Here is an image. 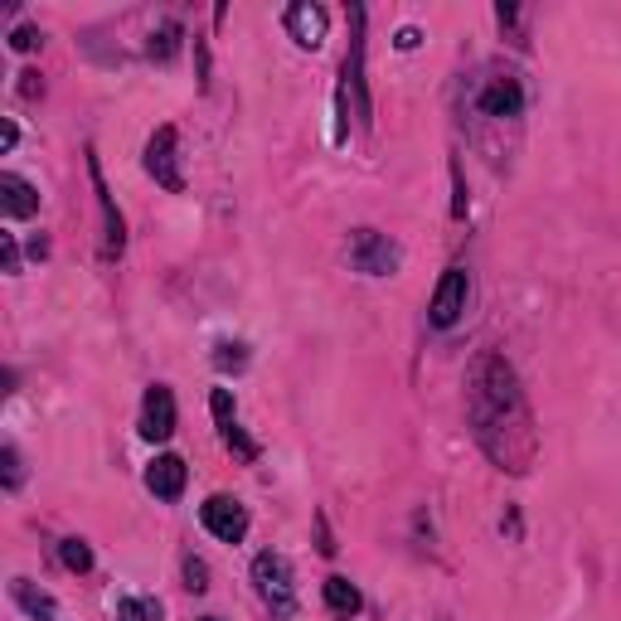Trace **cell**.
<instances>
[{"label":"cell","mask_w":621,"mask_h":621,"mask_svg":"<svg viewBox=\"0 0 621 621\" xmlns=\"http://www.w3.org/2000/svg\"><path fill=\"white\" fill-rule=\"evenodd\" d=\"M467 423L476 447L495 467L510 471V476H529V467L539 457L534 409H529L515 365L495 349L476 355V365L467 375Z\"/></svg>","instance_id":"1"},{"label":"cell","mask_w":621,"mask_h":621,"mask_svg":"<svg viewBox=\"0 0 621 621\" xmlns=\"http://www.w3.org/2000/svg\"><path fill=\"white\" fill-rule=\"evenodd\" d=\"M365 25H369V10L365 5H349V54H345V83L341 97L355 107L359 127H375V103H369V78H365Z\"/></svg>","instance_id":"2"},{"label":"cell","mask_w":621,"mask_h":621,"mask_svg":"<svg viewBox=\"0 0 621 621\" xmlns=\"http://www.w3.org/2000/svg\"><path fill=\"white\" fill-rule=\"evenodd\" d=\"M253 587H257L263 607L277 621L297 617V583H291V559H287V553H277V549L257 553V559H253Z\"/></svg>","instance_id":"3"},{"label":"cell","mask_w":621,"mask_h":621,"mask_svg":"<svg viewBox=\"0 0 621 621\" xmlns=\"http://www.w3.org/2000/svg\"><path fill=\"white\" fill-rule=\"evenodd\" d=\"M349 267L365 277H393L403 267V248L379 229H355L349 233Z\"/></svg>","instance_id":"4"},{"label":"cell","mask_w":621,"mask_h":621,"mask_svg":"<svg viewBox=\"0 0 621 621\" xmlns=\"http://www.w3.org/2000/svg\"><path fill=\"white\" fill-rule=\"evenodd\" d=\"M141 165H146V175H151L161 189H171V195H185V175H180V131H175V127H156V131H151Z\"/></svg>","instance_id":"5"},{"label":"cell","mask_w":621,"mask_h":621,"mask_svg":"<svg viewBox=\"0 0 621 621\" xmlns=\"http://www.w3.org/2000/svg\"><path fill=\"white\" fill-rule=\"evenodd\" d=\"M476 112L491 122H519L525 117V83L519 73H491L476 88Z\"/></svg>","instance_id":"6"},{"label":"cell","mask_w":621,"mask_h":621,"mask_svg":"<svg viewBox=\"0 0 621 621\" xmlns=\"http://www.w3.org/2000/svg\"><path fill=\"white\" fill-rule=\"evenodd\" d=\"M467 301H471V273L467 267H447L433 301H427V325L433 331H451L461 321V311H467Z\"/></svg>","instance_id":"7"},{"label":"cell","mask_w":621,"mask_h":621,"mask_svg":"<svg viewBox=\"0 0 621 621\" xmlns=\"http://www.w3.org/2000/svg\"><path fill=\"white\" fill-rule=\"evenodd\" d=\"M209 413H214V427H219V442L229 447L233 457L243 461V467H253V461L263 457V447H257L253 437L243 433L239 409H233V393H229V389H214V393H209Z\"/></svg>","instance_id":"8"},{"label":"cell","mask_w":621,"mask_h":621,"mask_svg":"<svg viewBox=\"0 0 621 621\" xmlns=\"http://www.w3.org/2000/svg\"><path fill=\"white\" fill-rule=\"evenodd\" d=\"M88 180H93L97 209H103V257H122V248H127V219H122L117 199H112V189L103 180V161H97L93 146H88Z\"/></svg>","instance_id":"9"},{"label":"cell","mask_w":621,"mask_h":621,"mask_svg":"<svg viewBox=\"0 0 621 621\" xmlns=\"http://www.w3.org/2000/svg\"><path fill=\"white\" fill-rule=\"evenodd\" d=\"M199 525H205L214 539H223V544H243L248 539V505L233 501V495H209V501L199 505Z\"/></svg>","instance_id":"10"},{"label":"cell","mask_w":621,"mask_h":621,"mask_svg":"<svg viewBox=\"0 0 621 621\" xmlns=\"http://www.w3.org/2000/svg\"><path fill=\"white\" fill-rule=\"evenodd\" d=\"M141 437L146 442H171L175 437V393L171 383H151L141 399Z\"/></svg>","instance_id":"11"},{"label":"cell","mask_w":621,"mask_h":621,"mask_svg":"<svg viewBox=\"0 0 621 621\" xmlns=\"http://www.w3.org/2000/svg\"><path fill=\"white\" fill-rule=\"evenodd\" d=\"M281 25H287V35L297 39L301 49H321L325 30H331V15H325V5H315V0H297V5H287Z\"/></svg>","instance_id":"12"},{"label":"cell","mask_w":621,"mask_h":621,"mask_svg":"<svg viewBox=\"0 0 621 621\" xmlns=\"http://www.w3.org/2000/svg\"><path fill=\"white\" fill-rule=\"evenodd\" d=\"M185 461L175 457V451H161V457L146 467V491L156 495V501H180L185 495Z\"/></svg>","instance_id":"13"},{"label":"cell","mask_w":621,"mask_h":621,"mask_svg":"<svg viewBox=\"0 0 621 621\" xmlns=\"http://www.w3.org/2000/svg\"><path fill=\"white\" fill-rule=\"evenodd\" d=\"M0 214L5 219H35L39 214V189L25 175L0 171Z\"/></svg>","instance_id":"14"},{"label":"cell","mask_w":621,"mask_h":621,"mask_svg":"<svg viewBox=\"0 0 621 621\" xmlns=\"http://www.w3.org/2000/svg\"><path fill=\"white\" fill-rule=\"evenodd\" d=\"M321 593H325V607H331V617L349 621V617L365 612V597H359V587L349 583V578H341V573H331V578L321 583Z\"/></svg>","instance_id":"15"},{"label":"cell","mask_w":621,"mask_h":621,"mask_svg":"<svg viewBox=\"0 0 621 621\" xmlns=\"http://www.w3.org/2000/svg\"><path fill=\"white\" fill-rule=\"evenodd\" d=\"M10 597L20 602V612L35 617V621H54V612H59V607H54V597L44 593V587H35L30 578H10Z\"/></svg>","instance_id":"16"},{"label":"cell","mask_w":621,"mask_h":621,"mask_svg":"<svg viewBox=\"0 0 621 621\" xmlns=\"http://www.w3.org/2000/svg\"><path fill=\"white\" fill-rule=\"evenodd\" d=\"M180 39H185V30L175 25V20H165V25L151 30V39H146V54H151L156 64H171L180 54Z\"/></svg>","instance_id":"17"},{"label":"cell","mask_w":621,"mask_h":621,"mask_svg":"<svg viewBox=\"0 0 621 621\" xmlns=\"http://www.w3.org/2000/svg\"><path fill=\"white\" fill-rule=\"evenodd\" d=\"M214 365H219L223 375H239V369H248V345L243 341H219L214 345Z\"/></svg>","instance_id":"18"},{"label":"cell","mask_w":621,"mask_h":621,"mask_svg":"<svg viewBox=\"0 0 621 621\" xmlns=\"http://www.w3.org/2000/svg\"><path fill=\"white\" fill-rule=\"evenodd\" d=\"M59 559H64V568H73V573H88V568H93V549H88L83 539H64V544H59Z\"/></svg>","instance_id":"19"},{"label":"cell","mask_w":621,"mask_h":621,"mask_svg":"<svg viewBox=\"0 0 621 621\" xmlns=\"http://www.w3.org/2000/svg\"><path fill=\"white\" fill-rule=\"evenodd\" d=\"M161 617V607L146 602V597H122L117 602V621H156Z\"/></svg>","instance_id":"20"},{"label":"cell","mask_w":621,"mask_h":621,"mask_svg":"<svg viewBox=\"0 0 621 621\" xmlns=\"http://www.w3.org/2000/svg\"><path fill=\"white\" fill-rule=\"evenodd\" d=\"M0 467H5V491H20V476H25V467H20V451L15 447H0Z\"/></svg>","instance_id":"21"},{"label":"cell","mask_w":621,"mask_h":621,"mask_svg":"<svg viewBox=\"0 0 621 621\" xmlns=\"http://www.w3.org/2000/svg\"><path fill=\"white\" fill-rule=\"evenodd\" d=\"M39 44H44V35H39L35 25H20L15 35H10V49H15V54H35Z\"/></svg>","instance_id":"22"},{"label":"cell","mask_w":621,"mask_h":621,"mask_svg":"<svg viewBox=\"0 0 621 621\" xmlns=\"http://www.w3.org/2000/svg\"><path fill=\"white\" fill-rule=\"evenodd\" d=\"M185 587H189V593H205V587H209L205 559H185Z\"/></svg>","instance_id":"23"},{"label":"cell","mask_w":621,"mask_h":621,"mask_svg":"<svg viewBox=\"0 0 621 621\" xmlns=\"http://www.w3.org/2000/svg\"><path fill=\"white\" fill-rule=\"evenodd\" d=\"M451 180H457V199H451V219H467V209H471V199H467V185H461V165L451 161Z\"/></svg>","instance_id":"24"},{"label":"cell","mask_w":621,"mask_h":621,"mask_svg":"<svg viewBox=\"0 0 621 621\" xmlns=\"http://www.w3.org/2000/svg\"><path fill=\"white\" fill-rule=\"evenodd\" d=\"M0 263H5V273H10V277L20 273V248H15V233H0Z\"/></svg>","instance_id":"25"},{"label":"cell","mask_w":621,"mask_h":621,"mask_svg":"<svg viewBox=\"0 0 621 621\" xmlns=\"http://www.w3.org/2000/svg\"><path fill=\"white\" fill-rule=\"evenodd\" d=\"M417 44H423V30H417V25H403L399 35H393V49H403V54H413Z\"/></svg>","instance_id":"26"},{"label":"cell","mask_w":621,"mask_h":621,"mask_svg":"<svg viewBox=\"0 0 621 621\" xmlns=\"http://www.w3.org/2000/svg\"><path fill=\"white\" fill-rule=\"evenodd\" d=\"M15 141H20V127L5 122V127H0V151H15Z\"/></svg>","instance_id":"27"},{"label":"cell","mask_w":621,"mask_h":621,"mask_svg":"<svg viewBox=\"0 0 621 621\" xmlns=\"http://www.w3.org/2000/svg\"><path fill=\"white\" fill-rule=\"evenodd\" d=\"M199 621H219V617H199Z\"/></svg>","instance_id":"28"}]
</instances>
